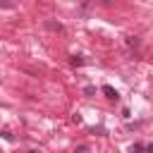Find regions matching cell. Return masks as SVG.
Returning <instances> with one entry per match:
<instances>
[{
  "instance_id": "5b68a950",
  "label": "cell",
  "mask_w": 153,
  "mask_h": 153,
  "mask_svg": "<svg viewBox=\"0 0 153 153\" xmlns=\"http://www.w3.org/2000/svg\"><path fill=\"white\" fill-rule=\"evenodd\" d=\"M84 93H86V96H91V93H96V88H93V86H86V88H84Z\"/></svg>"
},
{
  "instance_id": "6da1fadb",
  "label": "cell",
  "mask_w": 153,
  "mask_h": 153,
  "mask_svg": "<svg viewBox=\"0 0 153 153\" xmlns=\"http://www.w3.org/2000/svg\"><path fill=\"white\" fill-rule=\"evenodd\" d=\"M103 93H105V96H108L110 100H117V98H120V93H117V91H115L112 86H108V84L103 86Z\"/></svg>"
},
{
  "instance_id": "7a4b0ae2",
  "label": "cell",
  "mask_w": 153,
  "mask_h": 153,
  "mask_svg": "<svg viewBox=\"0 0 153 153\" xmlns=\"http://www.w3.org/2000/svg\"><path fill=\"white\" fill-rule=\"evenodd\" d=\"M43 26H45V29H50V31H62V24H60V22H50V19H45V22H43Z\"/></svg>"
},
{
  "instance_id": "3957f363",
  "label": "cell",
  "mask_w": 153,
  "mask_h": 153,
  "mask_svg": "<svg viewBox=\"0 0 153 153\" xmlns=\"http://www.w3.org/2000/svg\"><path fill=\"white\" fill-rule=\"evenodd\" d=\"M124 43H127V48H139V43H141V41H139V36H127V38H124Z\"/></svg>"
},
{
  "instance_id": "277c9868",
  "label": "cell",
  "mask_w": 153,
  "mask_h": 153,
  "mask_svg": "<svg viewBox=\"0 0 153 153\" xmlns=\"http://www.w3.org/2000/svg\"><path fill=\"white\" fill-rule=\"evenodd\" d=\"M129 153H148V151H146V146H143V143H134V146L129 148Z\"/></svg>"
}]
</instances>
